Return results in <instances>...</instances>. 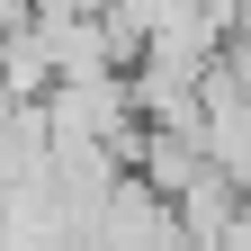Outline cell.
Segmentation results:
<instances>
[{
  "label": "cell",
  "instance_id": "1",
  "mask_svg": "<svg viewBox=\"0 0 251 251\" xmlns=\"http://www.w3.org/2000/svg\"><path fill=\"white\" fill-rule=\"evenodd\" d=\"M198 152L215 171H225L242 198H251V81L233 63H215L206 72V108H198Z\"/></svg>",
  "mask_w": 251,
  "mask_h": 251
},
{
  "label": "cell",
  "instance_id": "2",
  "mask_svg": "<svg viewBox=\"0 0 251 251\" xmlns=\"http://www.w3.org/2000/svg\"><path fill=\"white\" fill-rule=\"evenodd\" d=\"M0 90H9L18 108H36L45 90H54V36H45V18L0 27Z\"/></svg>",
  "mask_w": 251,
  "mask_h": 251
}]
</instances>
